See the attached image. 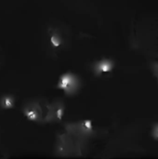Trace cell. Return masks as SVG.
I'll list each match as a JSON object with an SVG mask.
<instances>
[{
    "label": "cell",
    "mask_w": 158,
    "mask_h": 159,
    "mask_svg": "<svg viewBox=\"0 0 158 159\" xmlns=\"http://www.w3.org/2000/svg\"><path fill=\"white\" fill-rule=\"evenodd\" d=\"M92 133L93 127L89 120L65 125V131L57 140L56 154L61 157L81 156Z\"/></svg>",
    "instance_id": "1"
},
{
    "label": "cell",
    "mask_w": 158,
    "mask_h": 159,
    "mask_svg": "<svg viewBox=\"0 0 158 159\" xmlns=\"http://www.w3.org/2000/svg\"><path fill=\"white\" fill-rule=\"evenodd\" d=\"M50 103L44 99L29 101L23 105L24 116L31 121L36 123H47Z\"/></svg>",
    "instance_id": "2"
},
{
    "label": "cell",
    "mask_w": 158,
    "mask_h": 159,
    "mask_svg": "<svg viewBox=\"0 0 158 159\" xmlns=\"http://www.w3.org/2000/svg\"><path fill=\"white\" fill-rule=\"evenodd\" d=\"M81 87L80 79L74 74L66 73L60 77L58 88L64 91L66 95L72 96L78 92Z\"/></svg>",
    "instance_id": "3"
},
{
    "label": "cell",
    "mask_w": 158,
    "mask_h": 159,
    "mask_svg": "<svg viewBox=\"0 0 158 159\" xmlns=\"http://www.w3.org/2000/svg\"><path fill=\"white\" fill-rule=\"evenodd\" d=\"M63 114H64V104L61 101L56 100L50 102L49 113H48L47 123H53V122L61 121L63 116Z\"/></svg>",
    "instance_id": "4"
},
{
    "label": "cell",
    "mask_w": 158,
    "mask_h": 159,
    "mask_svg": "<svg viewBox=\"0 0 158 159\" xmlns=\"http://www.w3.org/2000/svg\"><path fill=\"white\" fill-rule=\"evenodd\" d=\"M115 67V63L113 61L108 59L101 60L93 65V71L96 75H102L111 72Z\"/></svg>",
    "instance_id": "5"
},
{
    "label": "cell",
    "mask_w": 158,
    "mask_h": 159,
    "mask_svg": "<svg viewBox=\"0 0 158 159\" xmlns=\"http://www.w3.org/2000/svg\"><path fill=\"white\" fill-rule=\"evenodd\" d=\"M0 106L3 109H10L15 106V99L11 95H5L0 99Z\"/></svg>",
    "instance_id": "6"
},
{
    "label": "cell",
    "mask_w": 158,
    "mask_h": 159,
    "mask_svg": "<svg viewBox=\"0 0 158 159\" xmlns=\"http://www.w3.org/2000/svg\"><path fill=\"white\" fill-rule=\"evenodd\" d=\"M50 42L53 47L58 48L61 45L62 43V38L61 34L57 30H52L50 32Z\"/></svg>",
    "instance_id": "7"
},
{
    "label": "cell",
    "mask_w": 158,
    "mask_h": 159,
    "mask_svg": "<svg viewBox=\"0 0 158 159\" xmlns=\"http://www.w3.org/2000/svg\"><path fill=\"white\" fill-rule=\"evenodd\" d=\"M152 136L154 137L155 140L158 141V124L155 125V127L152 129Z\"/></svg>",
    "instance_id": "8"
},
{
    "label": "cell",
    "mask_w": 158,
    "mask_h": 159,
    "mask_svg": "<svg viewBox=\"0 0 158 159\" xmlns=\"http://www.w3.org/2000/svg\"><path fill=\"white\" fill-rule=\"evenodd\" d=\"M152 70H153V73H154V75H156V79H157V81H158V63L157 62L153 63V65H152Z\"/></svg>",
    "instance_id": "9"
}]
</instances>
